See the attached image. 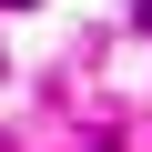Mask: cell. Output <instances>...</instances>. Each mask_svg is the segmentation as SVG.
Masks as SVG:
<instances>
[{
    "mask_svg": "<svg viewBox=\"0 0 152 152\" xmlns=\"http://www.w3.org/2000/svg\"><path fill=\"white\" fill-rule=\"evenodd\" d=\"M0 10H41V0H0Z\"/></svg>",
    "mask_w": 152,
    "mask_h": 152,
    "instance_id": "cell-1",
    "label": "cell"
}]
</instances>
